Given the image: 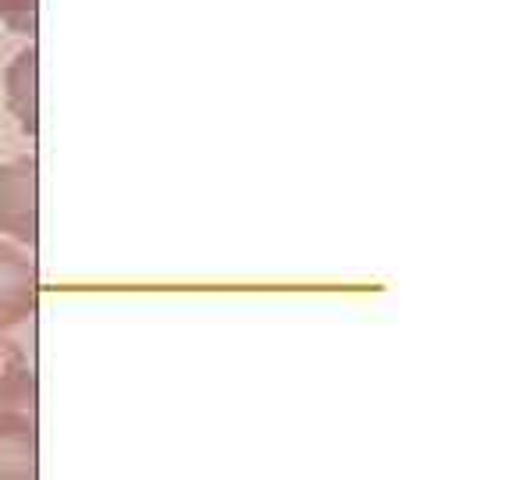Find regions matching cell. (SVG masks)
<instances>
[{
    "mask_svg": "<svg viewBox=\"0 0 512 480\" xmlns=\"http://www.w3.org/2000/svg\"><path fill=\"white\" fill-rule=\"evenodd\" d=\"M0 235L36 249L40 242V164L15 157L0 164Z\"/></svg>",
    "mask_w": 512,
    "mask_h": 480,
    "instance_id": "6da1fadb",
    "label": "cell"
},
{
    "mask_svg": "<svg viewBox=\"0 0 512 480\" xmlns=\"http://www.w3.org/2000/svg\"><path fill=\"white\" fill-rule=\"evenodd\" d=\"M40 306V267L29 246L0 235V331L22 328Z\"/></svg>",
    "mask_w": 512,
    "mask_h": 480,
    "instance_id": "7a4b0ae2",
    "label": "cell"
},
{
    "mask_svg": "<svg viewBox=\"0 0 512 480\" xmlns=\"http://www.w3.org/2000/svg\"><path fill=\"white\" fill-rule=\"evenodd\" d=\"M4 104L25 136L40 132V50L25 43L4 68Z\"/></svg>",
    "mask_w": 512,
    "mask_h": 480,
    "instance_id": "3957f363",
    "label": "cell"
},
{
    "mask_svg": "<svg viewBox=\"0 0 512 480\" xmlns=\"http://www.w3.org/2000/svg\"><path fill=\"white\" fill-rule=\"evenodd\" d=\"M40 434L32 409H0V477H36L40 473Z\"/></svg>",
    "mask_w": 512,
    "mask_h": 480,
    "instance_id": "277c9868",
    "label": "cell"
},
{
    "mask_svg": "<svg viewBox=\"0 0 512 480\" xmlns=\"http://www.w3.org/2000/svg\"><path fill=\"white\" fill-rule=\"evenodd\" d=\"M36 402V374L22 345L0 331V409H32Z\"/></svg>",
    "mask_w": 512,
    "mask_h": 480,
    "instance_id": "5b68a950",
    "label": "cell"
},
{
    "mask_svg": "<svg viewBox=\"0 0 512 480\" xmlns=\"http://www.w3.org/2000/svg\"><path fill=\"white\" fill-rule=\"evenodd\" d=\"M36 15H40V0H0V22L22 36L36 32Z\"/></svg>",
    "mask_w": 512,
    "mask_h": 480,
    "instance_id": "8992f818",
    "label": "cell"
}]
</instances>
